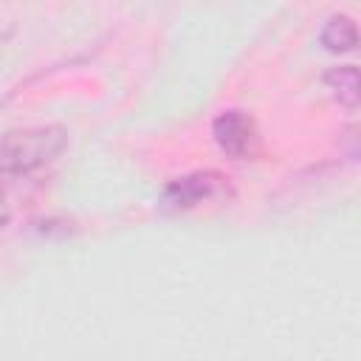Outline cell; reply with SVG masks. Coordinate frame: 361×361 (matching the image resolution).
Returning <instances> with one entry per match:
<instances>
[{
	"mask_svg": "<svg viewBox=\"0 0 361 361\" xmlns=\"http://www.w3.org/2000/svg\"><path fill=\"white\" fill-rule=\"evenodd\" d=\"M220 180L223 178L217 172H192V175H183V178L172 180L164 189V206H169V209H189V206L212 197L220 189Z\"/></svg>",
	"mask_w": 361,
	"mask_h": 361,
	"instance_id": "3",
	"label": "cell"
},
{
	"mask_svg": "<svg viewBox=\"0 0 361 361\" xmlns=\"http://www.w3.org/2000/svg\"><path fill=\"white\" fill-rule=\"evenodd\" d=\"M68 147V133L56 124L17 127L0 138V172L6 175H34L54 164Z\"/></svg>",
	"mask_w": 361,
	"mask_h": 361,
	"instance_id": "1",
	"label": "cell"
},
{
	"mask_svg": "<svg viewBox=\"0 0 361 361\" xmlns=\"http://www.w3.org/2000/svg\"><path fill=\"white\" fill-rule=\"evenodd\" d=\"M319 39L327 51H336V54H344V51H353L358 45V28H355V20L350 14H330L319 31Z\"/></svg>",
	"mask_w": 361,
	"mask_h": 361,
	"instance_id": "4",
	"label": "cell"
},
{
	"mask_svg": "<svg viewBox=\"0 0 361 361\" xmlns=\"http://www.w3.org/2000/svg\"><path fill=\"white\" fill-rule=\"evenodd\" d=\"M212 138L228 158H251L259 144V133L254 118L245 110H223L212 121Z\"/></svg>",
	"mask_w": 361,
	"mask_h": 361,
	"instance_id": "2",
	"label": "cell"
},
{
	"mask_svg": "<svg viewBox=\"0 0 361 361\" xmlns=\"http://www.w3.org/2000/svg\"><path fill=\"white\" fill-rule=\"evenodd\" d=\"M8 220H11V209H8V203H6V195H3V189H0V228H3Z\"/></svg>",
	"mask_w": 361,
	"mask_h": 361,
	"instance_id": "6",
	"label": "cell"
},
{
	"mask_svg": "<svg viewBox=\"0 0 361 361\" xmlns=\"http://www.w3.org/2000/svg\"><path fill=\"white\" fill-rule=\"evenodd\" d=\"M324 85L338 99L341 107L347 110L358 107V68L355 65H333L324 73Z\"/></svg>",
	"mask_w": 361,
	"mask_h": 361,
	"instance_id": "5",
	"label": "cell"
}]
</instances>
